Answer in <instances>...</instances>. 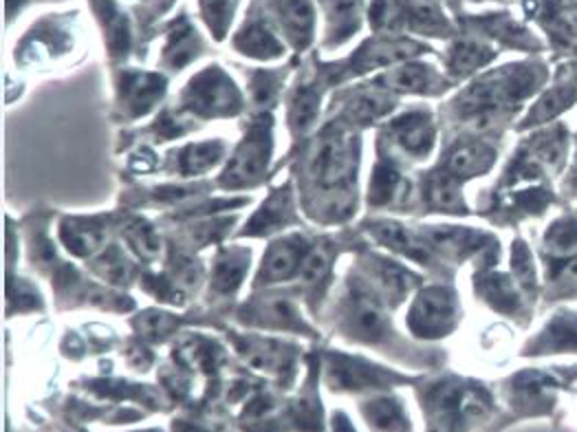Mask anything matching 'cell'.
Instances as JSON below:
<instances>
[{"instance_id":"obj_1","label":"cell","mask_w":577,"mask_h":432,"mask_svg":"<svg viewBox=\"0 0 577 432\" xmlns=\"http://www.w3.org/2000/svg\"><path fill=\"white\" fill-rule=\"evenodd\" d=\"M454 316L450 293L443 289H430L419 296L412 309L410 324L419 335H439L447 329Z\"/></svg>"},{"instance_id":"obj_2","label":"cell","mask_w":577,"mask_h":432,"mask_svg":"<svg viewBox=\"0 0 577 432\" xmlns=\"http://www.w3.org/2000/svg\"><path fill=\"white\" fill-rule=\"evenodd\" d=\"M352 157H355V150L346 137H331V140L324 141L318 157H315V177L327 188L340 186L342 181L351 177Z\"/></svg>"},{"instance_id":"obj_3","label":"cell","mask_w":577,"mask_h":432,"mask_svg":"<svg viewBox=\"0 0 577 432\" xmlns=\"http://www.w3.org/2000/svg\"><path fill=\"white\" fill-rule=\"evenodd\" d=\"M328 381H331L333 388L361 390L370 388V386H379L383 378L375 366L366 364V362L351 360V357H336L331 369H328Z\"/></svg>"},{"instance_id":"obj_4","label":"cell","mask_w":577,"mask_h":432,"mask_svg":"<svg viewBox=\"0 0 577 432\" xmlns=\"http://www.w3.org/2000/svg\"><path fill=\"white\" fill-rule=\"evenodd\" d=\"M397 132V140L404 146L410 155H416V157H423V155L430 153L434 144V128L430 124L428 115H406L399 122L392 124Z\"/></svg>"},{"instance_id":"obj_5","label":"cell","mask_w":577,"mask_h":432,"mask_svg":"<svg viewBox=\"0 0 577 432\" xmlns=\"http://www.w3.org/2000/svg\"><path fill=\"white\" fill-rule=\"evenodd\" d=\"M265 157H267V140L263 132H256L254 140H249L247 144H242V148L238 150L236 159H233L230 168L225 172L227 183H242L256 179L260 174L265 165Z\"/></svg>"},{"instance_id":"obj_6","label":"cell","mask_w":577,"mask_h":432,"mask_svg":"<svg viewBox=\"0 0 577 432\" xmlns=\"http://www.w3.org/2000/svg\"><path fill=\"white\" fill-rule=\"evenodd\" d=\"M348 323H351L352 331L360 338L375 340L382 335L383 331V314L379 309L377 302L368 296V293H352L351 305H348Z\"/></svg>"},{"instance_id":"obj_7","label":"cell","mask_w":577,"mask_h":432,"mask_svg":"<svg viewBox=\"0 0 577 432\" xmlns=\"http://www.w3.org/2000/svg\"><path fill=\"white\" fill-rule=\"evenodd\" d=\"M278 16L296 43H309L313 31V9L309 0H278Z\"/></svg>"},{"instance_id":"obj_8","label":"cell","mask_w":577,"mask_h":432,"mask_svg":"<svg viewBox=\"0 0 577 432\" xmlns=\"http://www.w3.org/2000/svg\"><path fill=\"white\" fill-rule=\"evenodd\" d=\"M412 53H416V44L404 43V40H383V43L368 44L357 55V62H360V68H373L391 64L395 60L410 58Z\"/></svg>"},{"instance_id":"obj_9","label":"cell","mask_w":577,"mask_h":432,"mask_svg":"<svg viewBox=\"0 0 577 432\" xmlns=\"http://www.w3.org/2000/svg\"><path fill=\"white\" fill-rule=\"evenodd\" d=\"M302 260L300 245L296 241H281L269 250L267 259H265L263 276L269 280H282L291 276V271L297 268Z\"/></svg>"},{"instance_id":"obj_10","label":"cell","mask_w":577,"mask_h":432,"mask_svg":"<svg viewBox=\"0 0 577 432\" xmlns=\"http://www.w3.org/2000/svg\"><path fill=\"white\" fill-rule=\"evenodd\" d=\"M236 44L241 52H245L247 55H258V58H273V55L282 53V44L269 34L267 27L258 25V22L247 25L238 34Z\"/></svg>"},{"instance_id":"obj_11","label":"cell","mask_w":577,"mask_h":432,"mask_svg":"<svg viewBox=\"0 0 577 432\" xmlns=\"http://www.w3.org/2000/svg\"><path fill=\"white\" fill-rule=\"evenodd\" d=\"M366 417L382 432H406L407 421L404 411L395 399H375L366 406Z\"/></svg>"},{"instance_id":"obj_12","label":"cell","mask_w":577,"mask_h":432,"mask_svg":"<svg viewBox=\"0 0 577 432\" xmlns=\"http://www.w3.org/2000/svg\"><path fill=\"white\" fill-rule=\"evenodd\" d=\"M494 162V153L485 146L471 144L461 146L452 153L450 157V170L461 177H470V174H478L483 170L489 168V164Z\"/></svg>"},{"instance_id":"obj_13","label":"cell","mask_w":577,"mask_h":432,"mask_svg":"<svg viewBox=\"0 0 577 432\" xmlns=\"http://www.w3.org/2000/svg\"><path fill=\"white\" fill-rule=\"evenodd\" d=\"M375 232H377L379 241L386 243V245L392 247V250H399L407 256H415V259H423V256L428 254V252H425V247L421 245V243L416 241L410 232H406L401 225L383 223V225H377V228H375Z\"/></svg>"},{"instance_id":"obj_14","label":"cell","mask_w":577,"mask_h":432,"mask_svg":"<svg viewBox=\"0 0 577 432\" xmlns=\"http://www.w3.org/2000/svg\"><path fill=\"white\" fill-rule=\"evenodd\" d=\"M331 27L344 40L360 27V0H331Z\"/></svg>"},{"instance_id":"obj_15","label":"cell","mask_w":577,"mask_h":432,"mask_svg":"<svg viewBox=\"0 0 577 432\" xmlns=\"http://www.w3.org/2000/svg\"><path fill=\"white\" fill-rule=\"evenodd\" d=\"M388 84L397 91H406V93H419V91L428 89L430 71L423 64H406L388 77Z\"/></svg>"},{"instance_id":"obj_16","label":"cell","mask_w":577,"mask_h":432,"mask_svg":"<svg viewBox=\"0 0 577 432\" xmlns=\"http://www.w3.org/2000/svg\"><path fill=\"white\" fill-rule=\"evenodd\" d=\"M287 212L288 195L287 190H282L278 192L273 199H269L267 205H265V208L260 210V214L254 219V223H249V232H267V229H273L287 219Z\"/></svg>"},{"instance_id":"obj_17","label":"cell","mask_w":577,"mask_h":432,"mask_svg":"<svg viewBox=\"0 0 577 432\" xmlns=\"http://www.w3.org/2000/svg\"><path fill=\"white\" fill-rule=\"evenodd\" d=\"M489 55H492V52H489L485 44L459 43L454 49H452L450 64L456 73H467V71H474L476 67H480L485 60H489Z\"/></svg>"},{"instance_id":"obj_18","label":"cell","mask_w":577,"mask_h":432,"mask_svg":"<svg viewBox=\"0 0 577 432\" xmlns=\"http://www.w3.org/2000/svg\"><path fill=\"white\" fill-rule=\"evenodd\" d=\"M318 108H320L318 91L311 89V86L300 89V93L296 95V100H293V107H291L293 128L302 131V128L309 126V124L315 119V115H318Z\"/></svg>"},{"instance_id":"obj_19","label":"cell","mask_w":577,"mask_h":432,"mask_svg":"<svg viewBox=\"0 0 577 432\" xmlns=\"http://www.w3.org/2000/svg\"><path fill=\"white\" fill-rule=\"evenodd\" d=\"M247 259H241V256H225L221 263L217 265V274H214V284L221 292H232L241 284L242 276H245Z\"/></svg>"},{"instance_id":"obj_20","label":"cell","mask_w":577,"mask_h":432,"mask_svg":"<svg viewBox=\"0 0 577 432\" xmlns=\"http://www.w3.org/2000/svg\"><path fill=\"white\" fill-rule=\"evenodd\" d=\"M407 13H410V22L421 31H437L446 25L441 12H439L437 4L425 3V0H416L407 7Z\"/></svg>"},{"instance_id":"obj_21","label":"cell","mask_w":577,"mask_h":432,"mask_svg":"<svg viewBox=\"0 0 577 432\" xmlns=\"http://www.w3.org/2000/svg\"><path fill=\"white\" fill-rule=\"evenodd\" d=\"M218 157H221V146L218 144L192 146L183 155V170L186 172H199V170L209 168Z\"/></svg>"},{"instance_id":"obj_22","label":"cell","mask_w":577,"mask_h":432,"mask_svg":"<svg viewBox=\"0 0 577 432\" xmlns=\"http://www.w3.org/2000/svg\"><path fill=\"white\" fill-rule=\"evenodd\" d=\"M430 199H432L434 205L443 210H461V192L456 188V183L452 179H434L432 186H430Z\"/></svg>"},{"instance_id":"obj_23","label":"cell","mask_w":577,"mask_h":432,"mask_svg":"<svg viewBox=\"0 0 577 432\" xmlns=\"http://www.w3.org/2000/svg\"><path fill=\"white\" fill-rule=\"evenodd\" d=\"M379 278H382L383 289H386L392 298H401L407 289L412 287V276L392 263L379 265Z\"/></svg>"},{"instance_id":"obj_24","label":"cell","mask_w":577,"mask_h":432,"mask_svg":"<svg viewBox=\"0 0 577 432\" xmlns=\"http://www.w3.org/2000/svg\"><path fill=\"white\" fill-rule=\"evenodd\" d=\"M575 100V95L571 93V91L566 89H557V91H551L549 95H544L542 100H540L538 104H535V113H534V122L538 119V122H542V119H549L553 117L556 113H560L562 108L569 107L571 102Z\"/></svg>"},{"instance_id":"obj_25","label":"cell","mask_w":577,"mask_h":432,"mask_svg":"<svg viewBox=\"0 0 577 432\" xmlns=\"http://www.w3.org/2000/svg\"><path fill=\"white\" fill-rule=\"evenodd\" d=\"M549 245L560 252V254L577 250V220H560V223L556 225V229L549 234Z\"/></svg>"},{"instance_id":"obj_26","label":"cell","mask_w":577,"mask_h":432,"mask_svg":"<svg viewBox=\"0 0 577 432\" xmlns=\"http://www.w3.org/2000/svg\"><path fill=\"white\" fill-rule=\"evenodd\" d=\"M233 9V0H203V12L212 29L218 36L227 29L230 25V16Z\"/></svg>"},{"instance_id":"obj_27","label":"cell","mask_w":577,"mask_h":432,"mask_svg":"<svg viewBox=\"0 0 577 432\" xmlns=\"http://www.w3.org/2000/svg\"><path fill=\"white\" fill-rule=\"evenodd\" d=\"M328 265H331V254L324 250H311L309 254L302 256V280L306 283H315L327 274Z\"/></svg>"},{"instance_id":"obj_28","label":"cell","mask_w":577,"mask_h":432,"mask_svg":"<svg viewBox=\"0 0 577 432\" xmlns=\"http://www.w3.org/2000/svg\"><path fill=\"white\" fill-rule=\"evenodd\" d=\"M128 238H130V243L141 254H154V252L159 250L157 234H154L153 228H150L148 223H144V220H137V223L130 225Z\"/></svg>"},{"instance_id":"obj_29","label":"cell","mask_w":577,"mask_h":432,"mask_svg":"<svg viewBox=\"0 0 577 432\" xmlns=\"http://www.w3.org/2000/svg\"><path fill=\"white\" fill-rule=\"evenodd\" d=\"M388 107V100L379 93H364L352 102V117L355 119H373L379 113H383Z\"/></svg>"},{"instance_id":"obj_30","label":"cell","mask_w":577,"mask_h":432,"mask_svg":"<svg viewBox=\"0 0 577 432\" xmlns=\"http://www.w3.org/2000/svg\"><path fill=\"white\" fill-rule=\"evenodd\" d=\"M174 324H177V320L172 316L162 314V311H150L139 320L141 333L148 335V338H163V335L170 333Z\"/></svg>"},{"instance_id":"obj_31","label":"cell","mask_w":577,"mask_h":432,"mask_svg":"<svg viewBox=\"0 0 577 432\" xmlns=\"http://www.w3.org/2000/svg\"><path fill=\"white\" fill-rule=\"evenodd\" d=\"M397 186H399V177L392 170L379 168L373 179V201L375 204H386L388 199L395 196Z\"/></svg>"},{"instance_id":"obj_32","label":"cell","mask_w":577,"mask_h":432,"mask_svg":"<svg viewBox=\"0 0 577 432\" xmlns=\"http://www.w3.org/2000/svg\"><path fill=\"white\" fill-rule=\"evenodd\" d=\"M336 432H355V430H352V426L348 424V420L344 415H337L336 417Z\"/></svg>"},{"instance_id":"obj_33","label":"cell","mask_w":577,"mask_h":432,"mask_svg":"<svg viewBox=\"0 0 577 432\" xmlns=\"http://www.w3.org/2000/svg\"><path fill=\"white\" fill-rule=\"evenodd\" d=\"M177 432H205V430H199V428H194V426H186V424H181L177 428Z\"/></svg>"}]
</instances>
